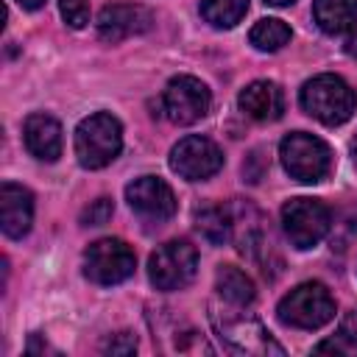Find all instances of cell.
Returning a JSON list of instances; mask_svg holds the SVG:
<instances>
[{
  "label": "cell",
  "instance_id": "7c38bea8",
  "mask_svg": "<svg viewBox=\"0 0 357 357\" xmlns=\"http://www.w3.org/2000/svg\"><path fill=\"white\" fill-rule=\"evenodd\" d=\"M153 17L145 6L137 3H112L98 14V36L109 45H117L128 36L145 33L151 28Z\"/></svg>",
  "mask_w": 357,
  "mask_h": 357
},
{
  "label": "cell",
  "instance_id": "9c48e42d",
  "mask_svg": "<svg viewBox=\"0 0 357 357\" xmlns=\"http://www.w3.org/2000/svg\"><path fill=\"white\" fill-rule=\"evenodd\" d=\"M209 89L204 81L192 78V75H176L170 78V84L165 86V95H162V106H165V114L176 123V126H190V123H198L206 112H209Z\"/></svg>",
  "mask_w": 357,
  "mask_h": 357
},
{
  "label": "cell",
  "instance_id": "277c9868",
  "mask_svg": "<svg viewBox=\"0 0 357 357\" xmlns=\"http://www.w3.org/2000/svg\"><path fill=\"white\" fill-rule=\"evenodd\" d=\"M279 156L290 178L301 184H315L326 178L332 167V151L324 139L307 134V131H293L279 142Z\"/></svg>",
  "mask_w": 357,
  "mask_h": 357
},
{
  "label": "cell",
  "instance_id": "44dd1931",
  "mask_svg": "<svg viewBox=\"0 0 357 357\" xmlns=\"http://www.w3.org/2000/svg\"><path fill=\"white\" fill-rule=\"evenodd\" d=\"M248 39H251V45H254L257 50L273 53V50H282V47L290 42V28H287L282 20H276V17H268V20H259V22L251 28Z\"/></svg>",
  "mask_w": 357,
  "mask_h": 357
},
{
  "label": "cell",
  "instance_id": "8992f818",
  "mask_svg": "<svg viewBox=\"0 0 357 357\" xmlns=\"http://www.w3.org/2000/svg\"><path fill=\"white\" fill-rule=\"evenodd\" d=\"M198 254L187 240L159 245L148 259V279L156 290H181L195 279Z\"/></svg>",
  "mask_w": 357,
  "mask_h": 357
},
{
  "label": "cell",
  "instance_id": "d4e9b609",
  "mask_svg": "<svg viewBox=\"0 0 357 357\" xmlns=\"http://www.w3.org/2000/svg\"><path fill=\"white\" fill-rule=\"evenodd\" d=\"M343 50H346L349 56H357V31H351V33L346 36V45H343Z\"/></svg>",
  "mask_w": 357,
  "mask_h": 357
},
{
  "label": "cell",
  "instance_id": "2e32d148",
  "mask_svg": "<svg viewBox=\"0 0 357 357\" xmlns=\"http://www.w3.org/2000/svg\"><path fill=\"white\" fill-rule=\"evenodd\" d=\"M312 20L324 33H343L351 31L357 22V0H315Z\"/></svg>",
  "mask_w": 357,
  "mask_h": 357
},
{
  "label": "cell",
  "instance_id": "cb8c5ba5",
  "mask_svg": "<svg viewBox=\"0 0 357 357\" xmlns=\"http://www.w3.org/2000/svg\"><path fill=\"white\" fill-rule=\"evenodd\" d=\"M106 354H134L137 351V337L131 332H117L103 343Z\"/></svg>",
  "mask_w": 357,
  "mask_h": 357
},
{
  "label": "cell",
  "instance_id": "83f0119b",
  "mask_svg": "<svg viewBox=\"0 0 357 357\" xmlns=\"http://www.w3.org/2000/svg\"><path fill=\"white\" fill-rule=\"evenodd\" d=\"M351 159H354V165H357V134H354V139H351Z\"/></svg>",
  "mask_w": 357,
  "mask_h": 357
},
{
  "label": "cell",
  "instance_id": "7a4b0ae2",
  "mask_svg": "<svg viewBox=\"0 0 357 357\" xmlns=\"http://www.w3.org/2000/svg\"><path fill=\"white\" fill-rule=\"evenodd\" d=\"M120 148H123V128H120V120L112 117L109 112H95L78 123L75 156H78L81 167L100 170L117 159Z\"/></svg>",
  "mask_w": 357,
  "mask_h": 357
},
{
  "label": "cell",
  "instance_id": "6da1fadb",
  "mask_svg": "<svg viewBox=\"0 0 357 357\" xmlns=\"http://www.w3.org/2000/svg\"><path fill=\"white\" fill-rule=\"evenodd\" d=\"M298 98H301V109L310 117H315L318 123H324V126H340L357 109L354 89L340 75H332V73H324V75L310 78L301 86V95Z\"/></svg>",
  "mask_w": 357,
  "mask_h": 357
},
{
  "label": "cell",
  "instance_id": "9a60e30c",
  "mask_svg": "<svg viewBox=\"0 0 357 357\" xmlns=\"http://www.w3.org/2000/svg\"><path fill=\"white\" fill-rule=\"evenodd\" d=\"M240 112L251 120H259V123H271V120H279L282 112H284V95L279 89V84L273 81H251L240 98Z\"/></svg>",
  "mask_w": 357,
  "mask_h": 357
},
{
  "label": "cell",
  "instance_id": "3957f363",
  "mask_svg": "<svg viewBox=\"0 0 357 357\" xmlns=\"http://www.w3.org/2000/svg\"><path fill=\"white\" fill-rule=\"evenodd\" d=\"M276 315L293 329H321L335 318V298L321 282H304L282 296Z\"/></svg>",
  "mask_w": 357,
  "mask_h": 357
},
{
  "label": "cell",
  "instance_id": "8fae6325",
  "mask_svg": "<svg viewBox=\"0 0 357 357\" xmlns=\"http://www.w3.org/2000/svg\"><path fill=\"white\" fill-rule=\"evenodd\" d=\"M126 201L142 220H151V223H162L176 212V195L167 187V181H162L159 176L134 178L126 187Z\"/></svg>",
  "mask_w": 357,
  "mask_h": 357
},
{
  "label": "cell",
  "instance_id": "4fadbf2b",
  "mask_svg": "<svg viewBox=\"0 0 357 357\" xmlns=\"http://www.w3.org/2000/svg\"><path fill=\"white\" fill-rule=\"evenodd\" d=\"M33 223V195L14 181L0 184V226L3 234L11 240H20L28 234Z\"/></svg>",
  "mask_w": 357,
  "mask_h": 357
},
{
  "label": "cell",
  "instance_id": "ba28073f",
  "mask_svg": "<svg viewBox=\"0 0 357 357\" xmlns=\"http://www.w3.org/2000/svg\"><path fill=\"white\" fill-rule=\"evenodd\" d=\"M220 167H223L220 148L201 134H190V137L178 139L170 151V170L187 181H204V178L215 176Z\"/></svg>",
  "mask_w": 357,
  "mask_h": 357
},
{
  "label": "cell",
  "instance_id": "5b68a950",
  "mask_svg": "<svg viewBox=\"0 0 357 357\" xmlns=\"http://www.w3.org/2000/svg\"><path fill=\"white\" fill-rule=\"evenodd\" d=\"M332 226V212L318 198H290L282 206V229L293 248L304 251L318 245Z\"/></svg>",
  "mask_w": 357,
  "mask_h": 357
},
{
  "label": "cell",
  "instance_id": "603a6c76",
  "mask_svg": "<svg viewBox=\"0 0 357 357\" xmlns=\"http://www.w3.org/2000/svg\"><path fill=\"white\" fill-rule=\"evenodd\" d=\"M112 212H114L112 198H98V201H92V204L81 212V223H84V226H103V223L112 218Z\"/></svg>",
  "mask_w": 357,
  "mask_h": 357
},
{
  "label": "cell",
  "instance_id": "5bb4252c",
  "mask_svg": "<svg viewBox=\"0 0 357 357\" xmlns=\"http://www.w3.org/2000/svg\"><path fill=\"white\" fill-rule=\"evenodd\" d=\"M22 137H25V148L39 162H56L61 156V126L56 117L42 112L28 114L22 126Z\"/></svg>",
  "mask_w": 357,
  "mask_h": 357
},
{
  "label": "cell",
  "instance_id": "d6986e66",
  "mask_svg": "<svg viewBox=\"0 0 357 357\" xmlns=\"http://www.w3.org/2000/svg\"><path fill=\"white\" fill-rule=\"evenodd\" d=\"M315 354H343V357H357V310L346 312V318L337 324L335 335L321 340L315 346Z\"/></svg>",
  "mask_w": 357,
  "mask_h": 357
},
{
  "label": "cell",
  "instance_id": "ffe728a7",
  "mask_svg": "<svg viewBox=\"0 0 357 357\" xmlns=\"http://www.w3.org/2000/svg\"><path fill=\"white\" fill-rule=\"evenodd\" d=\"M248 11V0H201V17L212 28H234Z\"/></svg>",
  "mask_w": 357,
  "mask_h": 357
},
{
  "label": "cell",
  "instance_id": "7402d4cb",
  "mask_svg": "<svg viewBox=\"0 0 357 357\" xmlns=\"http://www.w3.org/2000/svg\"><path fill=\"white\" fill-rule=\"evenodd\" d=\"M59 8L70 28H84L89 22V0H59Z\"/></svg>",
  "mask_w": 357,
  "mask_h": 357
},
{
  "label": "cell",
  "instance_id": "e0dca14e",
  "mask_svg": "<svg viewBox=\"0 0 357 357\" xmlns=\"http://www.w3.org/2000/svg\"><path fill=\"white\" fill-rule=\"evenodd\" d=\"M192 223L198 229V234L212 243V245H223L229 237H231V229H234V218L226 206L220 204H204L192 212Z\"/></svg>",
  "mask_w": 357,
  "mask_h": 357
},
{
  "label": "cell",
  "instance_id": "30bf717a",
  "mask_svg": "<svg viewBox=\"0 0 357 357\" xmlns=\"http://www.w3.org/2000/svg\"><path fill=\"white\" fill-rule=\"evenodd\" d=\"M212 321H215L220 337L234 351H243V354H282V346L271 337V332L257 318L212 312Z\"/></svg>",
  "mask_w": 357,
  "mask_h": 357
},
{
  "label": "cell",
  "instance_id": "4316f807",
  "mask_svg": "<svg viewBox=\"0 0 357 357\" xmlns=\"http://www.w3.org/2000/svg\"><path fill=\"white\" fill-rule=\"evenodd\" d=\"M268 6H290V3H296V0H265Z\"/></svg>",
  "mask_w": 357,
  "mask_h": 357
},
{
  "label": "cell",
  "instance_id": "52a82bcc",
  "mask_svg": "<svg viewBox=\"0 0 357 357\" xmlns=\"http://www.w3.org/2000/svg\"><path fill=\"white\" fill-rule=\"evenodd\" d=\"M134 268H137L134 251L117 237L95 240L84 251V273L95 284H120L134 273Z\"/></svg>",
  "mask_w": 357,
  "mask_h": 357
},
{
  "label": "cell",
  "instance_id": "484cf974",
  "mask_svg": "<svg viewBox=\"0 0 357 357\" xmlns=\"http://www.w3.org/2000/svg\"><path fill=\"white\" fill-rule=\"evenodd\" d=\"M22 8H28V11H36V8H42L45 6V0H17Z\"/></svg>",
  "mask_w": 357,
  "mask_h": 357
},
{
  "label": "cell",
  "instance_id": "ac0fdd59",
  "mask_svg": "<svg viewBox=\"0 0 357 357\" xmlns=\"http://www.w3.org/2000/svg\"><path fill=\"white\" fill-rule=\"evenodd\" d=\"M215 290L218 296L231 307H248L257 296L254 282L234 265H220L215 273Z\"/></svg>",
  "mask_w": 357,
  "mask_h": 357
}]
</instances>
